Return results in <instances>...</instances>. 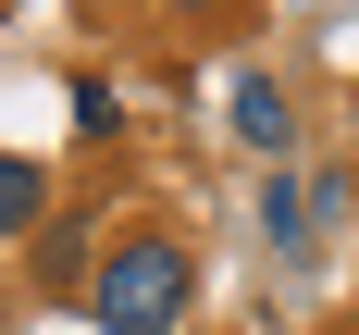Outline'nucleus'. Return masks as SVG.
I'll use <instances>...</instances> for the list:
<instances>
[{"label":"nucleus","instance_id":"f257e3e1","mask_svg":"<svg viewBox=\"0 0 359 335\" xmlns=\"http://www.w3.org/2000/svg\"><path fill=\"white\" fill-rule=\"evenodd\" d=\"M186 298H198V261L174 249V236H149V223H124L100 249V273H87V310H100V335H174Z\"/></svg>","mask_w":359,"mask_h":335},{"label":"nucleus","instance_id":"f03ea898","mask_svg":"<svg viewBox=\"0 0 359 335\" xmlns=\"http://www.w3.org/2000/svg\"><path fill=\"white\" fill-rule=\"evenodd\" d=\"M223 124H236V149H260V162H285V149H297V100H285L260 63L223 74Z\"/></svg>","mask_w":359,"mask_h":335},{"label":"nucleus","instance_id":"7ed1b4c3","mask_svg":"<svg viewBox=\"0 0 359 335\" xmlns=\"http://www.w3.org/2000/svg\"><path fill=\"white\" fill-rule=\"evenodd\" d=\"M260 223H273V249H285V261H310V249H323V199H310L297 174H273V186H260Z\"/></svg>","mask_w":359,"mask_h":335},{"label":"nucleus","instance_id":"20e7f679","mask_svg":"<svg viewBox=\"0 0 359 335\" xmlns=\"http://www.w3.org/2000/svg\"><path fill=\"white\" fill-rule=\"evenodd\" d=\"M37 223H50V174L25 149H0V236H37Z\"/></svg>","mask_w":359,"mask_h":335},{"label":"nucleus","instance_id":"39448f33","mask_svg":"<svg viewBox=\"0 0 359 335\" xmlns=\"http://www.w3.org/2000/svg\"><path fill=\"white\" fill-rule=\"evenodd\" d=\"M87 236H100V223H37V286H87V273H100Z\"/></svg>","mask_w":359,"mask_h":335},{"label":"nucleus","instance_id":"423d86ee","mask_svg":"<svg viewBox=\"0 0 359 335\" xmlns=\"http://www.w3.org/2000/svg\"><path fill=\"white\" fill-rule=\"evenodd\" d=\"M74 124H87V137H111V124H124V100H111L100 74H74Z\"/></svg>","mask_w":359,"mask_h":335},{"label":"nucleus","instance_id":"0eeeda50","mask_svg":"<svg viewBox=\"0 0 359 335\" xmlns=\"http://www.w3.org/2000/svg\"><path fill=\"white\" fill-rule=\"evenodd\" d=\"M174 13H211V0H174Z\"/></svg>","mask_w":359,"mask_h":335}]
</instances>
